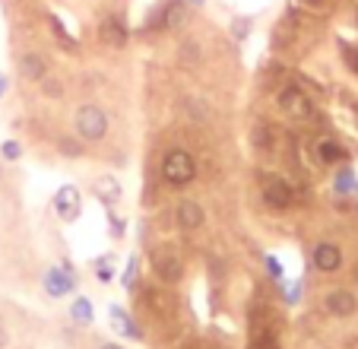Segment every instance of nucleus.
<instances>
[{
	"mask_svg": "<svg viewBox=\"0 0 358 349\" xmlns=\"http://www.w3.org/2000/svg\"><path fill=\"white\" fill-rule=\"evenodd\" d=\"M73 128L86 143H99V140H105V134H108L111 118H108V111L99 105H80L73 111Z\"/></svg>",
	"mask_w": 358,
	"mask_h": 349,
	"instance_id": "f257e3e1",
	"label": "nucleus"
},
{
	"mask_svg": "<svg viewBox=\"0 0 358 349\" xmlns=\"http://www.w3.org/2000/svg\"><path fill=\"white\" fill-rule=\"evenodd\" d=\"M162 178L175 188H184L196 178V159L187 153V149H171L162 159Z\"/></svg>",
	"mask_w": 358,
	"mask_h": 349,
	"instance_id": "f03ea898",
	"label": "nucleus"
},
{
	"mask_svg": "<svg viewBox=\"0 0 358 349\" xmlns=\"http://www.w3.org/2000/svg\"><path fill=\"white\" fill-rule=\"evenodd\" d=\"M76 270H73V264L70 261H64V264H57V267H48L45 270V276H41V286H45V292L51 299H64V296H70L76 289Z\"/></svg>",
	"mask_w": 358,
	"mask_h": 349,
	"instance_id": "7ed1b4c3",
	"label": "nucleus"
},
{
	"mask_svg": "<svg viewBox=\"0 0 358 349\" xmlns=\"http://www.w3.org/2000/svg\"><path fill=\"white\" fill-rule=\"evenodd\" d=\"M264 203L270 210H289L295 203V188L282 178H264Z\"/></svg>",
	"mask_w": 358,
	"mask_h": 349,
	"instance_id": "20e7f679",
	"label": "nucleus"
},
{
	"mask_svg": "<svg viewBox=\"0 0 358 349\" xmlns=\"http://www.w3.org/2000/svg\"><path fill=\"white\" fill-rule=\"evenodd\" d=\"M55 213L61 216L64 222H76L83 213V194L80 188H73V184H64L61 191L55 194Z\"/></svg>",
	"mask_w": 358,
	"mask_h": 349,
	"instance_id": "39448f33",
	"label": "nucleus"
},
{
	"mask_svg": "<svg viewBox=\"0 0 358 349\" xmlns=\"http://www.w3.org/2000/svg\"><path fill=\"white\" fill-rule=\"evenodd\" d=\"M279 105H282V111L289 114V118H298V121L311 118V111H314L311 99H308L298 86H285L282 93H279Z\"/></svg>",
	"mask_w": 358,
	"mask_h": 349,
	"instance_id": "423d86ee",
	"label": "nucleus"
},
{
	"mask_svg": "<svg viewBox=\"0 0 358 349\" xmlns=\"http://www.w3.org/2000/svg\"><path fill=\"white\" fill-rule=\"evenodd\" d=\"M311 264L320 273H336V270H343V251L333 242H317L311 251Z\"/></svg>",
	"mask_w": 358,
	"mask_h": 349,
	"instance_id": "0eeeda50",
	"label": "nucleus"
},
{
	"mask_svg": "<svg viewBox=\"0 0 358 349\" xmlns=\"http://www.w3.org/2000/svg\"><path fill=\"white\" fill-rule=\"evenodd\" d=\"M324 308H327V315H333V317H352L358 311V299L352 296L349 289H330L324 296Z\"/></svg>",
	"mask_w": 358,
	"mask_h": 349,
	"instance_id": "6e6552de",
	"label": "nucleus"
},
{
	"mask_svg": "<svg viewBox=\"0 0 358 349\" xmlns=\"http://www.w3.org/2000/svg\"><path fill=\"white\" fill-rule=\"evenodd\" d=\"M175 222H178V228H181V232H196V228L206 222V210H203L196 200H178Z\"/></svg>",
	"mask_w": 358,
	"mask_h": 349,
	"instance_id": "1a4fd4ad",
	"label": "nucleus"
},
{
	"mask_svg": "<svg viewBox=\"0 0 358 349\" xmlns=\"http://www.w3.org/2000/svg\"><path fill=\"white\" fill-rule=\"evenodd\" d=\"M99 39L105 41V45H111V48H124L127 45V39H130V32H127V26H124L121 16L111 13V16H105V20L99 22Z\"/></svg>",
	"mask_w": 358,
	"mask_h": 349,
	"instance_id": "9d476101",
	"label": "nucleus"
},
{
	"mask_svg": "<svg viewBox=\"0 0 358 349\" xmlns=\"http://www.w3.org/2000/svg\"><path fill=\"white\" fill-rule=\"evenodd\" d=\"M190 20V4L187 0H171L162 7V29L165 32H181V26Z\"/></svg>",
	"mask_w": 358,
	"mask_h": 349,
	"instance_id": "9b49d317",
	"label": "nucleus"
},
{
	"mask_svg": "<svg viewBox=\"0 0 358 349\" xmlns=\"http://www.w3.org/2000/svg\"><path fill=\"white\" fill-rule=\"evenodd\" d=\"M349 159V153H345V146L339 140H333V137H324V140H317V162L320 165H343V162Z\"/></svg>",
	"mask_w": 358,
	"mask_h": 349,
	"instance_id": "f8f14e48",
	"label": "nucleus"
},
{
	"mask_svg": "<svg viewBox=\"0 0 358 349\" xmlns=\"http://www.w3.org/2000/svg\"><path fill=\"white\" fill-rule=\"evenodd\" d=\"M20 76H22L26 83H41V80L48 76L45 57H41V54H35V51L22 54V57H20Z\"/></svg>",
	"mask_w": 358,
	"mask_h": 349,
	"instance_id": "ddd939ff",
	"label": "nucleus"
},
{
	"mask_svg": "<svg viewBox=\"0 0 358 349\" xmlns=\"http://www.w3.org/2000/svg\"><path fill=\"white\" fill-rule=\"evenodd\" d=\"M92 191H95V197H99V203L105 210H111L117 200H121V184H117V178H111V174H105V178H95Z\"/></svg>",
	"mask_w": 358,
	"mask_h": 349,
	"instance_id": "4468645a",
	"label": "nucleus"
},
{
	"mask_svg": "<svg viewBox=\"0 0 358 349\" xmlns=\"http://www.w3.org/2000/svg\"><path fill=\"white\" fill-rule=\"evenodd\" d=\"M156 276L162 282H178L184 276V264H181V257H175V254H162V257H156Z\"/></svg>",
	"mask_w": 358,
	"mask_h": 349,
	"instance_id": "2eb2a0df",
	"label": "nucleus"
},
{
	"mask_svg": "<svg viewBox=\"0 0 358 349\" xmlns=\"http://www.w3.org/2000/svg\"><path fill=\"white\" fill-rule=\"evenodd\" d=\"M70 321H73V324H80V327H89V324L95 321L92 302H89L86 296H76L73 302H70Z\"/></svg>",
	"mask_w": 358,
	"mask_h": 349,
	"instance_id": "dca6fc26",
	"label": "nucleus"
},
{
	"mask_svg": "<svg viewBox=\"0 0 358 349\" xmlns=\"http://www.w3.org/2000/svg\"><path fill=\"white\" fill-rule=\"evenodd\" d=\"M48 26H51V32H55V39H57L61 48H67V51H80V41L67 32V26H64V20L57 13H48Z\"/></svg>",
	"mask_w": 358,
	"mask_h": 349,
	"instance_id": "f3484780",
	"label": "nucleus"
},
{
	"mask_svg": "<svg viewBox=\"0 0 358 349\" xmlns=\"http://www.w3.org/2000/svg\"><path fill=\"white\" fill-rule=\"evenodd\" d=\"M111 317H115V327L121 330L124 336H130V340H143V330L134 324V317L127 315V311L121 308V305H111Z\"/></svg>",
	"mask_w": 358,
	"mask_h": 349,
	"instance_id": "a211bd4d",
	"label": "nucleus"
},
{
	"mask_svg": "<svg viewBox=\"0 0 358 349\" xmlns=\"http://www.w3.org/2000/svg\"><path fill=\"white\" fill-rule=\"evenodd\" d=\"M355 172H352L349 165H343L339 168L336 174H333V191H336V194H352V191H355Z\"/></svg>",
	"mask_w": 358,
	"mask_h": 349,
	"instance_id": "6ab92c4d",
	"label": "nucleus"
},
{
	"mask_svg": "<svg viewBox=\"0 0 358 349\" xmlns=\"http://www.w3.org/2000/svg\"><path fill=\"white\" fill-rule=\"evenodd\" d=\"M231 39L235 41H244L250 35V29H254V20H250V16H235V20H231Z\"/></svg>",
	"mask_w": 358,
	"mask_h": 349,
	"instance_id": "aec40b11",
	"label": "nucleus"
},
{
	"mask_svg": "<svg viewBox=\"0 0 358 349\" xmlns=\"http://www.w3.org/2000/svg\"><path fill=\"white\" fill-rule=\"evenodd\" d=\"M136 276H140V257H136V254H130L127 267H124V273H121L124 289H134V286H136Z\"/></svg>",
	"mask_w": 358,
	"mask_h": 349,
	"instance_id": "412c9836",
	"label": "nucleus"
},
{
	"mask_svg": "<svg viewBox=\"0 0 358 349\" xmlns=\"http://www.w3.org/2000/svg\"><path fill=\"white\" fill-rule=\"evenodd\" d=\"M0 159L3 162H20L22 159V146L16 140H3L0 143Z\"/></svg>",
	"mask_w": 358,
	"mask_h": 349,
	"instance_id": "4be33fe9",
	"label": "nucleus"
},
{
	"mask_svg": "<svg viewBox=\"0 0 358 349\" xmlns=\"http://www.w3.org/2000/svg\"><path fill=\"white\" fill-rule=\"evenodd\" d=\"M57 149H61L64 156H83V143L76 140V137H61V140H57Z\"/></svg>",
	"mask_w": 358,
	"mask_h": 349,
	"instance_id": "5701e85b",
	"label": "nucleus"
},
{
	"mask_svg": "<svg viewBox=\"0 0 358 349\" xmlns=\"http://www.w3.org/2000/svg\"><path fill=\"white\" fill-rule=\"evenodd\" d=\"M41 93H45V99H61V95H64V83L45 76V80H41Z\"/></svg>",
	"mask_w": 358,
	"mask_h": 349,
	"instance_id": "b1692460",
	"label": "nucleus"
},
{
	"mask_svg": "<svg viewBox=\"0 0 358 349\" xmlns=\"http://www.w3.org/2000/svg\"><path fill=\"white\" fill-rule=\"evenodd\" d=\"M108 264H111V257H108V261L95 264V280H99V282H111V280H115V270H111Z\"/></svg>",
	"mask_w": 358,
	"mask_h": 349,
	"instance_id": "393cba45",
	"label": "nucleus"
},
{
	"mask_svg": "<svg viewBox=\"0 0 358 349\" xmlns=\"http://www.w3.org/2000/svg\"><path fill=\"white\" fill-rule=\"evenodd\" d=\"M285 302L289 305L301 302V282H289V286H285Z\"/></svg>",
	"mask_w": 358,
	"mask_h": 349,
	"instance_id": "a878e982",
	"label": "nucleus"
},
{
	"mask_svg": "<svg viewBox=\"0 0 358 349\" xmlns=\"http://www.w3.org/2000/svg\"><path fill=\"white\" fill-rule=\"evenodd\" d=\"M254 146H260V149L270 146V130H266V128H257V130H254Z\"/></svg>",
	"mask_w": 358,
	"mask_h": 349,
	"instance_id": "bb28decb",
	"label": "nucleus"
},
{
	"mask_svg": "<svg viewBox=\"0 0 358 349\" xmlns=\"http://www.w3.org/2000/svg\"><path fill=\"white\" fill-rule=\"evenodd\" d=\"M266 273H270L273 276V280H282V267H279V261H276V257H266Z\"/></svg>",
	"mask_w": 358,
	"mask_h": 349,
	"instance_id": "cd10ccee",
	"label": "nucleus"
},
{
	"mask_svg": "<svg viewBox=\"0 0 358 349\" xmlns=\"http://www.w3.org/2000/svg\"><path fill=\"white\" fill-rule=\"evenodd\" d=\"M108 222H111V235L121 238V235H124V219H117L115 213H108Z\"/></svg>",
	"mask_w": 358,
	"mask_h": 349,
	"instance_id": "c85d7f7f",
	"label": "nucleus"
},
{
	"mask_svg": "<svg viewBox=\"0 0 358 349\" xmlns=\"http://www.w3.org/2000/svg\"><path fill=\"white\" fill-rule=\"evenodd\" d=\"M7 89H10V76H7V74H0V99L7 95Z\"/></svg>",
	"mask_w": 358,
	"mask_h": 349,
	"instance_id": "c756f323",
	"label": "nucleus"
},
{
	"mask_svg": "<svg viewBox=\"0 0 358 349\" xmlns=\"http://www.w3.org/2000/svg\"><path fill=\"white\" fill-rule=\"evenodd\" d=\"M99 349H124L121 343H115V340H105V343H99Z\"/></svg>",
	"mask_w": 358,
	"mask_h": 349,
	"instance_id": "7c9ffc66",
	"label": "nucleus"
},
{
	"mask_svg": "<svg viewBox=\"0 0 358 349\" xmlns=\"http://www.w3.org/2000/svg\"><path fill=\"white\" fill-rule=\"evenodd\" d=\"M7 343H10V334H7V330H3V327H0V349L7 346Z\"/></svg>",
	"mask_w": 358,
	"mask_h": 349,
	"instance_id": "2f4dec72",
	"label": "nucleus"
},
{
	"mask_svg": "<svg viewBox=\"0 0 358 349\" xmlns=\"http://www.w3.org/2000/svg\"><path fill=\"white\" fill-rule=\"evenodd\" d=\"M190 7H203V4H206V0H187Z\"/></svg>",
	"mask_w": 358,
	"mask_h": 349,
	"instance_id": "473e14b6",
	"label": "nucleus"
},
{
	"mask_svg": "<svg viewBox=\"0 0 358 349\" xmlns=\"http://www.w3.org/2000/svg\"><path fill=\"white\" fill-rule=\"evenodd\" d=\"M355 282H358V264H355Z\"/></svg>",
	"mask_w": 358,
	"mask_h": 349,
	"instance_id": "72a5a7b5",
	"label": "nucleus"
},
{
	"mask_svg": "<svg viewBox=\"0 0 358 349\" xmlns=\"http://www.w3.org/2000/svg\"><path fill=\"white\" fill-rule=\"evenodd\" d=\"M0 178H3V165H0Z\"/></svg>",
	"mask_w": 358,
	"mask_h": 349,
	"instance_id": "f704fd0d",
	"label": "nucleus"
},
{
	"mask_svg": "<svg viewBox=\"0 0 358 349\" xmlns=\"http://www.w3.org/2000/svg\"><path fill=\"white\" fill-rule=\"evenodd\" d=\"M355 194H358V182H355Z\"/></svg>",
	"mask_w": 358,
	"mask_h": 349,
	"instance_id": "c9c22d12",
	"label": "nucleus"
}]
</instances>
